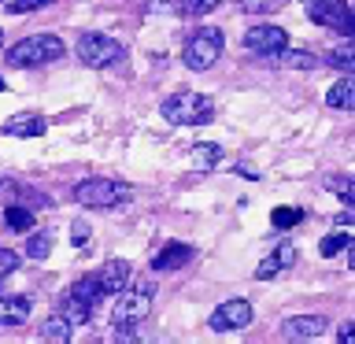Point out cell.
Here are the masks:
<instances>
[{"mask_svg":"<svg viewBox=\"0 0 355 344\" xmlns=\"http://www.w3.org/2000/svg\"><path fill=\"white\" fill-rule=\"evenodd\" d=\"M89 233H93V230L85 226V218H74V226H71V244H74V248H85Z\"/></svg>","mask_w":355,"mask_h":344,"instance_id":"obj_30","label":"cell"},{"mask_svg":"<svg viewBox=\"0 0 355 344\" xmlns=\"http://www.w3.org/2000/svg\"><path fill=\"white\" fill-rule=\"evenodd\" d=\"M74 200L82 207H93V211H111V207H122L130 200V185L111 182V178H85V182L74 185Z\"/></svg>","mask_w":355,"mask_h":344,"instance_id":"obj_4","label":"cell"},{"mask_svg":"<svg viewBox=\"0 0 355 344\" xmlns=\"http://www.w3.org/2000/svg\"><path fill=\"white\" fill-rule=\"evenodd\" d=\"M326 189L340 196L344 207H355V193H352V178H326Z\"/></svg>","mask_w":355,"mask_h":344,"instance_id":"obj_26","label":"cell"},{"mask_svg":"<svg viewBox=\"0 0 355 344\" xmlns=\"http://www.w3.org/2000/svg\"><path fill=\"white\" fill-rule=\"evenodd\" d=\"M222 55V30L218 26H200L193 37L182 44V63L189 71H211Z\"/></svg>","mask_w":355,"mask_h":344,"instance_id":"obj_5","label":"cell"},{"mask_svg":"<svg viewBox=\"0 0 355 344\" xmlns=\"http://www.w3.org/2000/svg\"><path fill=\"white\" fill-rule=\"evenodd\" d=\"M288 44V33L282 26H270V22H263V26H252L244 33V49L252 55H263V60H270L274 52H282Z\"/></svg>","mask_w":355,"mask_h":344,"instance_id":"obj_8","label":"cell"},{"mask_svg":"<svg viewBox=\"0 0 355 344\" xmlns=\"http://www.w3.org/2000/svg\"><path fill=\"white\" fill-rule=\"evenodd\" d=\"M326 329H329L326 315H293V318L282 322V333H285L288 341H315Z\"/></svg>","mask_w":355,"mask_h":344,"instance_id":"obj_10","label":"cell"},{"mask_svg":"<svg viewBox=\"0 0 355 344\" xmlns=\"http://www.w3.org/2000/svg\"><path fill=\"white\" fill-rule=\"evenodd\" d=\"M293 263H296V244H293V241H282L259 266H255V282H270V277L285 274Z\"/></svg>","mask_w":355,"mask_h":344,"instance_id":"obj_11","label":"cell"},{"mask_svg":"<svg viewBox=\"0 0 355 344\" xmlns=\"http://www.w3.org/2000/svg\"><path fill=\"white\" fill-rule=\"evenodd\" d=\"M285 0H237L241 11H248V15H270V11H277Z\"/></svg>","mask_w":355,"mask_h":344,"instance_id":"obj_27","label":"cell"},{"mask_svg":"<svg viewBox=\"0 0 355 344\" xmlns=\"http://www.w3.org/2000/svg\"><path fill=\"white\" fill-rule=\"evenodd\" d=\"M148 11L152 15H159V11H166V15H182V0H152Z\"/></svg>","mask_w":355,"mask_h":344,"instance_id":"obj_32","label":"cell"},{"mask_svg":"<svg viewBox=\"0 0 355 344\" xmlns=\"http://www.w3.org/2000/svg\"><path fill=\"white\" fill-rule=\"evenodd\" d=\"M193 259V248L189 244H178V241H166L159 252H155L152 259V270H178V266H185Z\"/></svg>","mask_w":355,"mask_h":344,"instance_id":"obj_15","label":"cell"},{"mask_svg":"<svg viewBox=\"0 0 355 344\" xmlns=\"http://www.w3.org/2000/svg\"><path fill=\"white\" fill-rule=\"evenodd\" d=\"M71 337H74V326H71V322H67V318L60 315V311H55V315H49V318L41 322V341H52V344H67Z\"/></svg>","mask_w":355,"mask_h":344,"instance_id":"obj_19","label":"cell"},{"mask_svg":"<svg viewBox=\"0 0 355 344\" xmlns=\"http://www.w3.org/2000/svg\"><path fill=\"white\" fill-rule=\"evenodd\" d=\"M4 222L11 230L26 233V230H33V207L22 204V200H11V204H4Z\"/></svg>","mask_w":355,"mask_h":344,"instance_id":"obj_20","label":"cell"},{"mask_svg":"<svg viewBox=\"0 0 355 344\" xmlns=\"http://www.w3.org/2000/svg\"><path fill=\"white\" fill-rule=\"evenodd\" d=\"M215 8H218V0H182V15H189V19H200Z\"/></svg>","mask_w":355,"mask_h":344,"instance_id":"obj_28","label":"cell"},{"mask_svg":"<svg viewBox=\"0 0 355 344\" xmlns=\"http://www.w3.org/2000/svg\"><path fill=\"white\" fill-rule=\"evenodd\" d=\"M19 270V255L11 252V248H0V277H8V274H15Z\"/></svg>","mask_w":355,"mask_h":344,"instance_id":"obj_31","label":"cell"},{"mask_svg":"<svg viewBox=\"0 0 355 344\" xmlns=\"http://www.w3.org/2000/svg\"><path fill=\"white\" fill-rule=\"evenodd\" d=\"M322 63L337 67L340 74H355V49H352V44H340V49H333V52L322 55Z\"/></svg>","mask_w":355,"mask_h":344,"instance_id":"obj_22","label":"cell"},{"mask_svg":"<svg viewBox=\"0 0 355 344\" xmlns=\"http://www.w3.org/2000/svg\"><path fill=\"white\" fill-rule=\"evenodd\" d=\"M159 115L171 126H207L215 119V104H211V96L196 93V89H178L159 104Z\"/></svg>","mask_w":355,"mask_h":344,"instance_id":"obj_1","label":"cell"},{"mask_svg":"<svg viewBox=\"0 0 355 344\" xmlns=\"http://www.w3.org/2000/svg\"><path fill=\"white\" fill-rule=\"evenodd\" d=\"M74 55L85 67H93V71H104V67L119 63L122 55H126V49H122V41L107 37V33H82V37L74 41Z\"/></svg>","mask_w":355,"mask_h":344,"instance_id":"obj_7","label":"cell"},{"mask_svg":"<svg viewBox=\"0 0 355 344\" xmlns=\"http://www.w3.org/2000/svg\"><path fill=\"white\" fill-rule=\"evenodd\" d=\"M67 296L74 300V304H82V307H89L93 311L100 300H104V289H100V282H96V274H85V277H78V282L67 289Z\"/></svg>","mask_w":355,"mask_h":344,"instance_id":"obj_17","label":"cell"},{"mask_svg":"<svg viewBox=\"0 0 355 344\" xmlns=\"http://www.w3.org/2000/svg\"><path fill=\"white\" fill-rule=\"evenodd\" d=\"M115 296L119 300H115V311H111V326L115 329H133L144 315H148V307L155 300V282H148V277L126 282Z\"/></svg>","mask_w":355,"mask_h":344,"instance_id":"obj_2","label":"cell"},{"mask_svg":"<svg viewBox=\"0 0 355 344\" xmlns=\"http://www.w3.org/2000/svg\"><path fill=\"white\" fill-rule=\"evenodd\" d=\"M33 311L30 296H4L0 293V326H22Z\"/></svg>","mask_w":355,"mask_h":344,"instance_id":"obj_14","label":"cell"},{"mask_svg":"<svg viewBox=\"0 0 355 344\" xmlns=\"http://www.w3.org/2000/svg\"><path fill=\"white\" fill-rule=\"evenodd\" d=\"M44 130H49V119L33 115V111H19L0 126V133H8V137H41Z\"/></svg>","mask_w":355,"mask_h":344,"instance_id":"obj_12","label":"cell"},{"mask_svg":"<svg viewBox=\"0 0 355 344\" xmlns=\"http://www.w3.org/2000/svg\"><path fill=\"white\" fill-rule=\"evenodd\" d=\"M4 4L15 11V15H22V11H41V8H49V4H55V0H4Z\"/></svg>","mask_w":355,"mask_h":344,"instance_id":"obj_29","label":"cell"},{"mask_svg":"<svg viewBox=\"0 0 355 344\" xmlns=\"http://www.w3.org/2000/svg\"><path fill=\"white\" fill-rule=\"evenodd\" d=\"M304 222V211L300 207H274L270 211V226L274 230H293V226H300Z\"/></svg>","mask_w":355,"mask_h":344,"instance_id":"obj_24","label":"cell"},{"mask_svg":"<svg viewBox=\"0 0 355 344\" xmlns=\"http://www.w3.org/2000/svg\"><path fill=\"white\" fill-rule=\"evenodd\" d=\"M0 44H4V26H0Z\"/></svg>","mask_w":355,"mask_h":344,"instance_id":"obj_36","label":"cell"},{"mask_svg":"<svg viewBox=\"0 0 355 344\" xmlns=\"http://www.w3.org/2000/svg\"><path fill=\"white\" fill-rule=\"evenodd\" d=\"M326 104L337 111H355V78L352 74H344L337 85L326 89Z\"/></svg>","mask_w":355,"mask_h":344,"instance_id":"obj_18","label":"cell"},{"mask_svg":"<svg viewBox=\"0 0 355 344\" xmlns=\"http://www.w3.org/2000/svg\"><path fill=\"white\" fill-rule=\"evenodd\" d=\"M270 60L282 63V67H288V71H315V67H322V55L307 52V49H293V44H285V49L274 52Z\"/></svg>","mask_w":355,"mask_h":344,"instance_id":"obj_16","label":"cell"},{"mask_svg":"<svg viewBox=\"0 0 355 344\" xmlns=\"http://www.w3.org/2000/svg\"><path fill=\"white\" fill-rule=\"evenodd\" d=\"M304 11L315 26H326L340 37H355V15L348 8V0H304Z\"/></svg>","mask_w":355,"mask_h":344,"instance_id":"obj_6","label":"cell"},{"mask_svg":"<svg viewBox=\"0 0 355 344\" xmlns=\"http://www.w3.org/2000/svg\"><path fill=\"white\" fill-rule=\"evenodd\" d=\"M133 277V266L126 263V259H111L104 270L96 274V282H100V289H104V296H115L122 285H126Z\"/></svg>","mask_w":355,"mask_h":344,"instance_id":"obj_13","label":"cell"},{"mask_svg":"<svg viewBox=\"0 0 355 344\" xmlns=\"http://www.w3.org/2000/svg\"><path fill=\"white\" fill-rule=\"evenodd\" d=\"M340 344H355V322H344L340 326Z\"/></svg>","mask_w":355,"mask_h":344,"instance_id":"obj_33","label":"cell"},{"mask_svg":"<svg viewBox=\"0 0 355 344\" xmlns=\"http://www.w3.org/2000/svg\"><path fill=\"white\" fill-rule=\"evenodd\" d=\"M352 233H329V237H322V244H318V252L326 255V259H333V255H340V252H348L352 248Z\"/></svg>","mask_w":355,"mask_h":344,"instance_id":"obj_23","label":"cell"},{"mask_svg":"<svg viewBox=\"0 0 355 344\" xmlns=\"http://www.w3.org/2000/svg\"><path fill=\"white\" fill-rule=\"evenodd\" d=\"M0 93H8V82H4V78H0Z\"/></svg>","mask_w":355,"mask_h":344,"instance_id":"obj_35","label":"cell"},{"mask_svg":"<svg viewBox=\"0 0 355 344\" xmlns=\"http://www.w3.org/2000/svg\"><path fill=\"white\" fill-rule=\"evenodd\" d=\"M252 322V304L248 300H226V304H218L211 311L207 326L215 333H230V329H244Z\"/></svg>","mask_w":355,"mask_h":344,"instance_id":"obj_9","label":"cell"},{"mask_svg":"<svg viewBox=\"0 0 355 344\" xmlns=\"http://www.w3.org/2000/svg\"><path fill=\"white\" fill-rule=\"evenodd\" d=\"M63 52H67V44L55 33H33V37H22L11 44L4 52V60L11 67H44V63H55Z\"/></svg>","mask_w":355,"mask_h":344,"instance_id":"obj_3","label":"cell"},{"mask_svg":"<svg viewBox=\"0 0 355 344\" xmlns=\"http://www.w3.org/2000/svg\"><path fill=\"white\" fill-rule=\"evenodd\" d=\"M26 255L30 259H49L52 255V233L49 230H26Z\"/></svg>","mask_w":355,"mask_h":344,"instance_id":"obj_21","label":"cell"},{"mask_svg":"<svg viewBox=\"0 0 355 344\" xmlns=\"http://www.w3.org/2000/svg\"><path fill=\"white\" fill-rule=\"evenodd\" d=\"M233 174H241V178H248V182H255V178H259V174H255V171H252V166H248V163H237V166H233Z\"/></svg>","mask_w":355,"mask_h":344,"instance_id":"obj_34","label":"cell"},{"mask_svg":"<svg viewBox=\"0 0 355 344\" xmlns=\"http://www.w3.org/2000/svg\"><path fill=\"white\" fill-rule=\"evenodd\" d=\"M222 160V144H196L193 148V166L196 171H207V166H215Z\"/></svg>","mask_w":355,"mask_h":344,"instance_id":"obj_25","label":"cell"}]
</instances>
